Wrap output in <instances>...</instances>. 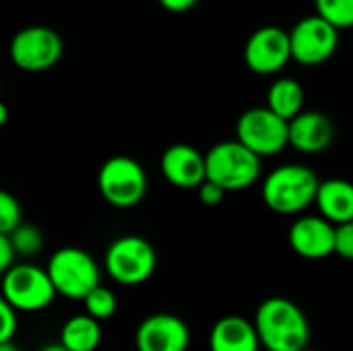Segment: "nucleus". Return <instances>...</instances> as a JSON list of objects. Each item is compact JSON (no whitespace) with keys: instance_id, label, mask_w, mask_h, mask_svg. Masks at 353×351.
I'll return each instance as SVG.
<instances>
[{"instance_id":"obj_12","label":"nucleus","mask_w":353,"mask_h":351,"mask_svg":"<svg viewBox=\"0 0 353 351\" xmlns=\"http://www.w3.org/2000/svg\"><path fill=\"white\" fill-rule=\"evenodd\" d=\"M137 351H188L190 329L170 312H157L141 321L134 333Z\"/></svg>"},{"instance_id":"obj_18","label":"nucleus","mask_w":353,"mask_h":351,"mask_svg":"<svg viewBox=\"0 0 353 351\" xmlns=\"http://www.w3.org/2000/svg\"><path fill=\"white\" fill-rule=\"evenodd\" d=\"M103 339L101 323L93 317L74 314L68 321H64L60 329L58 341L70 351H97Z\"/></svg>"},{"instance_id":"obj_25","label":"nucleus","mask_w":353,"mask_h":351,"mask_svg":"<svg viewBox=\"0 0 353 351\" xmlns=\"http://www.w3.org/2000/svg\"><path fill=\"white\" fill-rule=\"evenodd\" d=\"M335 254L353 261V219L335 225Z\"/></svg>"},{"instance_id":"obj_6","label":"nucleus","mask_w":353,"mask_h":351,"mask_svg":"<svg viewBox=\"0 0 353 351\" xmlns=\"http://www.w3.org/2000/svg\"><path fill=\"white\" fill-rule=\"evenodd\" d=\"M0 294L23 314L43 312L58 296L48 271L31 263H14L0 277Z\"/></svg>"},{"instance_id":"obj_27","label":"nucleus","mask_w":353,"mask_h":351,"mask_svg":"<svg viewBox=\"0 0 353 351\" xmlns=\"http://www.w3.org/2000/svg\"><path fill=\"white\" fill-rule=\"evenodd\" d=\"M14 250H12V246H10V240H8V236H4V234H0V277L14 265Z\"/></svg>"},{"instance_id":"obj_1","label":"nucleus","mask_w":353,"mask_h":351,"mask_svg":"<svg viewBox=\"0 0 353 351\" xmlns=\"http://www.w3.org/2000/svg\"><path fill=\"white\" fill-rule=\"evenodd\" d=\"M261 348L267 351H300L308 348L310 325L304 310L288 298H267L254 314Z\"/></svg>"},{"instance_id":"obj_9","label":"nucleus","mask_w":353,"mask_h":351,"mask_svg":"<svg viewBox=\"0 0 353 351\" xmlns=\"http://www.w3.org/2000/svg\"><path fill=\"white\" fill-rule=\"evenodd\" d=\"M236 139L259 157L279 155L290 145L288 120L267 106L250 108L242 112L236 122Z\"/></svg>"},{"instance_id":"obj_4","label":"nucleus","mask_w":353,"mask_h":351,"mask_svg":"<svg viewBox=\"0 0 353 351\" xmlns=\"http://www.w3.org/2000/svg\"><path fill=\"white\" fill-rule=\"evenodd\" d=\"M46 271L56 294L72 302H83V298L101 283V269L97 261L77 246L58 248L48 259Z\"/></svg>"},{"instance_id":"obj_5","label":"nucleus","mask_w":353,"mask_h":351,"mask_svg":"<svg viewBox=\"0 0 353 351\" xmlns=\"http://www.w3.org/2000/svg\"><path fill=\"white\" fill-rule=\"evenodd\" d=\"M103 269L118 285H143L157 269V252L153 244L141 236H120L108 246Z\"/></svg>"},{"instance_id":"obj_24","label":"nucleus","mask_w":353,"mask_h":351,"mask_svg":"<svg viewBox=\"0 0 353 351\" xmlns=\"http://www.w3.org/2000/svg\"><path fill=\"white\" fill-rule=\"evenodd\" d=\"M19 329V312L0 294V343L12 341Z\"/></svg>"},{"instance_id":"obj_8","label":"nucleus","mask_w":353,"mask_h":351,"mask_svg":"<svg viewBox=\"0 0 353 351\" xmlns=\"http://www.w3.org/2000/svg\"><path fill=\"white\" fill-rule=\"evenodd\" d=\"M8 54L12 64L23 72H43L60 62L64 41L54 29L31 25L12 35Z\"/></svg>"},{"instance_id":"obj_15","label":"nucleus","mask_w":353,"mask_h":351,"mask_svg":"<svg viewBox=\"0 0 353 351\" xmlns=\"http://www.w3.org/2000/svg\"><path fill=\"white\" fill-rule=\"evenodd\" d=\"M290 147L304 155H319L327 151L335 139L333 120L316 110H302L288 122Z\"/></svg>"},{"instance_id":"obj_14","label":"nucleus","mask_w":353,"mask_h":351,"mask_svg":"<svg viewBox=\"0 0 353 351\" xmlns=\"http://www.w3.org/2000/svg\"><path fill=\"white\" fill-rule=\"evenodd\" d=\"M163 178L182 190H196L205 182V155L186 143L170 145L159 161Z\"/></svg>"},{"instance_id":"obj_31","label":"nucleus","mask_w":353,"mask_h":351,"mask_svg":"<svg viewBox=\"0 0 353 351\" xmlns=\"http://www.w3.org/2000/svg\"><path fill=\"white\" fill-rule=\"evenodd\" d=\"M0 351H21V350H19V345H14L12 341H2V343H0Z\"/></svg>"},{"instance_id":"obj_20","label":"nucleus","mask_w":353,"mask_h":351,"mask_svg":"<svg viewBox=\"0 0 353 351\" xmlns=\"http://www.w3.org/2000/svg\"><path fill=\"white\" fill-rule=\"evenodd\" d=\"M83 306H85V312L93 319H97L99 323L101 321H108L116 314L118 310V298L116 294L105 288V285H97L93 288L85 298H83Z\"/></svg>"},{"instance_id":"obj_28","label":"nucleus","mask_w":353,"mask_h":351,"mask_svg":"<svg viewBox=\"0 0 353 351\" xmlns=\"http://www.w3.org/2000/svg\"><path fill=\"white\" fill-rule=\"evenodd\" d=\"M170 12H186L199 4V0H157Z\"/></svg>"},{"instance_id":"obj_22","label":"nucleus","mask_w":353,"mask_h":351,"mask_svg":"<svg viewBox=\"0 0 353 351\" xmlns=\"http://www.w3.org/2000/svg\"><path fill=\"white\" fill-rule=\"evenodd\" d=\"M314 8L339 31L353 27V0H314Z\"/></svg>"},{"instance_id":"obj_13","label":"nucleus","mask_w":353,"mask_h":351,"mask_svg":"<svg viewBox=\"0 0 353 351\" xmlns=\"http://www.w3.org/2000/svg\"><path fill=\"white\" fill-rule=\"evenodd\" d=\"M288 242L292 250L302 259H327L335 254V223L323 215H302L292 223Z\"/></svg>"},{"instance_id":"obj_11","label":"nucleus","mask_w":353,"mask_h":351,"mask_svg":"<svg viewBox=\"0 0 353 351\" xmlns=\"http://www.w3.org/2000/svg\"><path fill=\"white\" fill-rule=\"evenodd\" d=\"M292 60L290 31L277 25H265L250 33L244 46V62L254 74H277Z\"/></svg>"},{"instance_id":"obj_2","label":"nucleus","mask_w":353,"mask_h":351,"mask_svg":"<svg viewBox=\"0 0 353 351\" xmlns=\"http://www.w3.org/2000/svg\"><path fill=\"white\" fill-rule=\"evenodd\" d=\"M319 176L304 163L277 166L261 188L263 203L277 215H300L314 205L319 190Z\"/></svg>"},{"instance_id":"obj_19","label":"nucleus","mask_w":353,"mask_h":351,"mask_svg":"<svg viewBox=\"0 0 353 351\" xmlns=\"http://www.w3.org/2000/svg\"><path fill=\"white\" fill-rule=\"evenodd\" d=\"M304 101L306 93L302 83L292 77H281L273 81L267 91V108L288 122L304 110Z\"/></svg>"},{"instance_id":"obj_26","label":"nucleus","mask_w":353,"mask_h":351,"mask_svg":"<svg viewBox=\"0 0 353 351\" xmlns=\"http://www.w3.org/2000/svg\"><path fill=\"white\" fill-rule=\"evenodd\" d=\"M196 192H199V201H201L205 207H217V205H221L223 199H225V194H228L219 184H215V182H211V180H205V182L196 188Z\"/></svg>"},{"instance_id":"obj_3","label":"nucleus","mask_w":353,"mask_h":351,"mask_svg":"<svg viewBox=\"0 0 353 351\" xmlns=\"http://www.w3.org/2000/svg\"><path fill=\"white\" fill-rule=\"evenodd\" d=\"M263 157L238 139L221 141L205 153V180L219 184L225 192L250 188L263 172Z\"/></svg>"},{"instance_id":"obj_29","label":"nucleus","mask_w":353,"mask_h":351,"mask_svg":"<svg viewBox=\"0 0 353 351\" xmlns=\"http://www.w3.org/2000/svg\"><path fill=\"white\" fill-rule=\"evenodd\" d=\"M39 351H70V350H66V348L58 341V343H48V345H43Z\"/></svg>"},{"instance_id":"obj_30","label":"nucleus","mask_w":353,"mask_h":351,"mask_svg":"<svg viewBox=\"0 0 353 351\" xmlns=\"http://www.w3.org/2000/svg\"><path fill=\"white\" fill-rule=\"evenodd\" d=\"M6 120H8V108L0 101V126H4Z\"/></svg>"},{"instance_id":"obj_17","label":"nucleus","mask_w":353,"mask_h":351,"mask_svg":"<svg viewBox=\"0 0 353 351\" xmlns=\"http://www.w3.org/2000/svg\"><path fill=\"white\" fill-rule=\"evenodd\" d=\"M314 205L321 215L339 225L353 219V182L343 178H329L319 184Z\"/></svg>"},{"instance_id":"obj_10","label":"nucleus","mask_w":353,"mask_h":351,"mask_svg":"<svg viewBox=\"0 0 353 351\" xmlns=\"http://www.w3.org/2000/svg\"><path fill=\"white\" fill-rule=\"evenodd\" d=\"M292 60L304 66H319L335 56L339 48V29L321 14L302 17L290 29Z\"/></svg>"},{"instance_id":"obj_16","label":"nucleus","mask_w":353,"mask_h":351,"mask_svg":"<svg viewBox=\"0 0 353 351\" xmlns=\"http://www.w3.org/2000/svg\"><path fill=\"white\" fill-rule=\"evenodd\" d=\"M254 323L244 317H223L209 333V351H261Z\"/></svg>"},{"instance_id":"obj_33","label":"nucleus","mask_w":353,"mask_h":351,"mask_svg":"<svg viewBox=\"0 0 353 351\" xmlns=\"http://www.w3.org/2000/svg\"><path fill=\"white\" fill-rule=\"evenodd\" d=\"M261 351H267V350H261Z\"/></svg>"},{"instance_id":"obj_21","label":"nucleus","mask_w":353,"mask_h":351,"mask_svg":"<svg viewBox=\"0 0 353 351\" xmlns=\"http://www.w3.org/2000/svg\"><path fill=\"white\" fill-rule=\"evenodd\" d=\"M8 240L17 257H35L43 248V234L31 223H19L8 234Z\"/></svg>"},{"instance_id":"obj_23","label":"nucleus","mask_w":353,"mask_h":351,"mask_svg":"<svg viewBox=\"0 0 353 351\" xmlns=\"http://www.w3.org/2000/svg\"><path fill=\"white\" fill-rule=\"evenodd\" d=\"M21 205L14 194L0 190V234L8 236L21 223Z\"/></svg>"},{"instance_id":"obj_32","label":"nucleus","mask_w":353,"mask_h":351,"mask_svg":"<svg viewBox=\"0 0 353 351\" xmlns=\"http://www.w3.org/2000/svg\"><path fill=\"white\" fill-rule=\"evenodd\" d=\"M300 351H316V350H310V348H304V350H300Z\"/></svg>"},{"instance_id":"obj_7","label":"nucleus","mask_w":353,"mask_h":351,"mask_svg":"<svg viewBox=\"0 0 353 351\" xmlns=\"http://www.w3.org/2000/svg\"><path fill=\"white\" fill-rule=\"evenodd\" d=\"M147 186L145 168L128 155L110 157L97 174V188L103 201L116 209L137 207L145 199Z\"/></svg>"}]
</instances>
